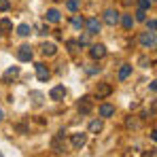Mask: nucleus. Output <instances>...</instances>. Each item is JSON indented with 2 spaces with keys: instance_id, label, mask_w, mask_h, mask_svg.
I'll use <instances>...</instances> for the list:
<instances>
[{
  "instance_id": "nucleus-1",
  "label": "nucleus",
  "mask_w": 157,
  "mask_h": 157,
  "mask_svg": "<svg viewBox=\"0 0 157 157\" xmlns=\"http://www.w3.org/2000/svg\"><path fill=\"white\" fill-rule=\"evenodd\" d=\"M138 43L144 47V49H155V45H157V38H155V32H142L140 36H138Z\"/></svg>"
},
{
  "instance_id": "nucleus-2",
  "label": "nucleus",
  "mask_w": 157,
  "mask_h": 157,
  "mask_svg": "<svg viewBox=\"0 0 157 157\" xmlns=\"http://www.w3.org/2000/svg\"><path fill=\"white\" fill-rule=\"evenodd\" d=\"M51 151L53 153H64L66 151V138H64V130L57 132L51 140Z\"/></svg>"
},
{
  "instance_id": "nucleus-3",
  "label": "nucleus",
  "mask_w": 157,
  "mask_h": 157,
  "mask_svg": "<svg viewBox=\"0 0 157 157\" xmlns=\"http://www.w3.org/2000/svg\"><path fill=\"white\" fill-rule=\"evenodd\" d=\"M85 30H87L89 36H96V34H100V30H102V21H100L98 17H89V19L85 21Z\"/></svg>"
},
{
  "instance_id": "nucleus-4",
  "label": "nucleus",
  "mask_w": 157,
  "mask_h": 157,
  "mask_svg": "<svg viewBox=\"0 0 157 157\" xmlns=\"http://www.w3.org/2000/svg\"><path fill=\"white\" fill-rule=\"evenodd\" d=\"M94 110V100L89 98V96H83L81 100H78V113L85 117V115H89Z\"/></svg>"
},
{
  "instance_id": "nucleus-5",
  "label": "nucleus",
  "mask_w": 157,
  "mask_h": 157,
  "mask_svg": "<svg viewBox=\"0 0 157 157\" xmlns=\"http://www.w3.org/2000/svg\"><path fill=\"white\" fill-rule=\"evenodd\" d=\"M119 17H121V15H119L115 9H106V11H104V24H106V26L115 28L117 24H119Z\"/></svg>"
},
{
  "instance_id": "nucleus-6",
  "label": "nucleus",
  "mask_w": 157,
  "mask_h": 157,
  "mask_svg": "<svg viewBox=\"0 0 157 157\" xmlns=\"http://www.w3.org/2000/svg\"><path fill=\"white\" fill-rule=\"evenodd\" d=\"M110 94H113V85H110V83H98V87H96V98H98V100L108 98Z\"/></svg>"
},
{
  "instance_id": "nucleus-7",
  "label": "nucleus",
  "mask_w": 157,
  "mask_h": 157,
  "mask_svg": "<svg viewBox=\"0 0 157 157\" xmlns=\"http://www.w3.org/2000/svg\"><path fill=\"white\" fill-rule=\"evenodd\" d=\"M32 57H34V51H32L30 45H21V47L17 49V59H19V62H30Z\"/></svg>"
},
{
  "instance_id": "nucleus-8",
  "label": "nucleus",
  "mask_w": 157,
  "mask_h": 157,
  "mask_svg": "<svg viewBox=\"0 0 157 157\" xmlns=\"http://www.w3.org/2000/svg\"><path fill=\"white\" fill-rule=\"evenodd\" d=\"M49 98L55 100V102H62V100L66 98V87H64V85H55L51 91H49Z\"/></svg>"
},
{
  "instance_id": "nucleus-9",
  "label": "nucleus",
  "mask_w": 157,
  "mask_h": 157,
  "mask_svg": "<svg viewBox=\"0 0 157 157\" xmlns=\"http://www.w3.org/2000/svg\"><path fill=\"white\" fill-rule=\"evenodd\" d=\"M70 144H72L75 149H83V147L87 144V134H81V132H78V134H72V136H70Z\"/></svg>"
},
{
  "instance_id": "nucleus-10",
  "label": "nucleus",
  "mask_w": 157,
  "mask_h": 157,
  "mask_svg": "<svg viewBox=\"0 0 157 157\" xmlns=\"http://www.w3.org/2000/svg\"><path fill=\"white\" fill-rule=\"evenodd\" d=\"M104 55H106L104 45H91V47H89V57H91V59H102Z\"/></svg>"
},
{
  "instance_id": "nucleus-11",
  "label": "nucleus",
  "mask_w": 157,
  "mask_h": 157,
  "mask_svg": "<svg viewBox=\"0 0 157 157\" xmlns=\"http://www.w3.org/2000/svg\"><path fill=\"white\" fill-rule=\"evenodd\" d=\"M36 77H38V81H49V77H51V70L45 66V64H36Z\"/></svg>"
},
{
  "instance_id": "nucleus-12",
  "label": "nucleus",
  "mask_w": 157,
  "mask_h": 157,
  "mask_svg": "<svg viewBox=\"0 0 157 157\" xmlns=\"http://www.w3.org/2000/svg\"><path fill=\"white\" fill-rule=\"evenodd\" d=\"M59 19H62V13H59L57 9H49V11L45 13V21H47V24H59Z\"/></svg>"
},
{
  "instance_id": "nucleus-13",
  "label": "nucleus",
  "mask_w": 157,
  "mask_h": 157,
  "mask_svg": "<svg viewBox=\"0 0 157 157\" xmlns=\"http://www.w3.org/2000/svg\"><path fill=\"white\" fill-rule=\"evenodd\" d=\"M40 53L45 55V57H51L57 53V47H55V43H43L40 45Z\"/></svg>"
},
{
  "instance_id": "nucleus-14",
  "label": "nucleus",
  "mask_w": 157,
  "mask_h": 157,
  "mask_svg": "<svg viewBox=\"0 0 157 157\" xmlns=\"http://www.w3.org/2000/svg\"><path fill=\"white\" fill-rule=\"evenodd\" d=\"M98 110H100V117H106V119L115 115V106H113V104H106V102H104V104H100Z\"/></svg>"
},
{
  "instance_id": "nucleus-15",
  "label": "nucleus",
  "mask_w": 157,
  "mask_h": 157,
  "mask_svg": "<svg viewBox=\"0 0 157 157\" xmlns=\"http://www.w3.org/2000/svg\"><path fill=\"white\" fill-rule=\"evenodd\" d=\"M17 75H19V68H17V66H11V68H9V70L4 72V77H2V81H4V83H11L13 78L17 77Z\"/></svg>"
},
{
  "instance_id": "nucleus-16",
  "label": "nucleus",
  "mask_w": 157,
  "mask_h": 157,
  "mask_svg": "<svg viewBox=\"0 0 157 157\" xmlns=\"http://www.w3.org/2000/svg\"><path fill=\"white\" fill-rule=\"evenodd\" d=\"M119 21H121V26L125 28V30H132V28H134V24H136L132 15H121V17H119Z\"/></svg>"
},
{
  "instance_id": "nucleus-17",
  "label": "nucleus",
  "mask_w": 157,
  "mask_h": 157,
  "mask_svg": "<svg viewBox=\"0 0 157 157\" xmlns=\"http://www.w3.org/2000/svg\"><path fill=\"white\" fill-rule=\"evenodd\" d=\"M130 75H132V66L130 64H123V66L119 68V81H125Z\"/></svg>"
},
{
  "instance_id": "nucleus-18",
  "label": "nucleus",
  "mask_w": 157,
  "mask_h": 157,
  "mask_svg": "<svg viewBox=\"0 0 157 157\" xmlns=\"http://www.w3.org/2000/svg\"><path fill=\"white\" fill-rule=\"evenodd\" d=\"M17 34H19V36H24V38H26V36H30V34H32L30 24H19V26H17Z\"/></svg>"
},
{
  "instance_id": "nucleus-19",
  "label": "nucleus",
  "mask_w": 157,
  "mask_h": 157,
  "mask_svg": "<svg viewBox=\"0 0 157 157\" xmlns=\"http://www.w3.org/2000/svg\"><path fill=\"white\" fill-rule=\"evenodd\" d=\"M89 132H91V134H98V132H102V121H100V119L91 121V123H89Z\"/></svg>"
},
{
  "instance_id": "nucleus-20",
  "label": "nucleus",
  "mask_w": 157,
  "mask_h": 157,
  "mask_svg": "<svg viewBox=\"0 0 157 157\" xmlns=\"http://www.w3.org/2000/svg\"><path fill=\"white\" fill-rule=\"evenodd\" d=\"M78 4H81L78 0H68V2H66V9H68L70 13H77V11H78Z\"/></svg>"
},
{
  "instance_id": "nucleus-21",
  "label": "nucleus",
  "mask_w": 157,
  "mask_h": 157,
  "mask_svg": "<svg viewBox=\"0 0 157 157\" xmlns=\"http://www.w3.org/2000/svg\"><path fill=\"white\" fill-rule=\"evenodd\" d=\"M13 28V21L11 19H0V32H9Z\"/></svg>"
},
{
  "instance_id": "nucleus-22",
  "label": "nucleus",
  "mask_w": 157,
  "mask_h": 157,
  "mask_svg": "<svg viewBox=\"0 0 157 157\" xmlns=\"http://www.w3.org/2000/svg\"><path fill=\"white\" fill-rule=\"evenodd\" d=\"M134 21H147V11L138 9V11L134 13Z\"/></svg>"
},
{
  "instance_id": "nucleus-23",
  "label": "nucleus",
  "mask_w": 157,
  "mask_h": 157,
  "mask_svg": "<svg viewBox=\"0 0 157 157\" xmlns=\"http://www.w3.org/2000/svg\"><path fill=\"white\" fill-rule=\"evenodd\" d=\"M153 6V0H138V9H142V11H149Z\"/></svg>"
},
{
  "instance_id": "nucleus-24",
  "label": "nucleus",
  "mask_w": 157,
  "mask_h": 157,
  "mask_svg": "<svg viewBox=\"0 0 157 157\" xmlns=\"http://www.w3.org/2000/svg\"><path fill=\"white\" fill-rule=\"evenodd\" d=\"M72 26L77 28V30H81V28L85 26V19H83V17H78V15H75V17H72Z\"/></svg>"
},
{
  "instance_id": "nucleus-25",
  "label": "nucleus",
  "mask_w": 157,
  "mask_h": 157,
  "mask_svg": "<svg viewBox=\"0 0 157 157\" xmlns=\"http://www.w3.org/2000/svg\"><path fill=\"white\" fill-rule=\"evenodd\" d=\"M87 43H89V34H87V32H85L83 36H78V38H77V45H78V47H85Z\"/></svg>"
},
{
  "instance_id": "nucleus-26",
  "label": "nucleus",
  "mask_w": 157,
  "mask_h": 157,
  "mask_svg": "<svg viewBox=\"0 0 157 157\" xmlns=\"http://www.w3.org/2000/svg\"><path fill=\"white\" fill-rule=\"evenodd\" d=\"M147 30H149V32H155L157 30V21L155 19H147Z\"/></svg>"
},
{
  "instance_id": "nucleus-27",
  "label": "nucleus",
  "mask_w": 157,
  "mask_h": 157,
  "mask_svg": "<svg viewBox=\"0 0 157 157\" xmlns=\"http://www.w3.org/2000/svg\"><path fill=\"white\" fill-rule=\"evenodd\" d=\"M9 9H11V2H9V0H0V11L4 13V11H9Z\"/></svg>"
},
{
  "instance_id": "nucleus-28",
  "label": "nucleus",
  "mask_w": 157,
  "mask_h": 157,
  "mask_svg": "<svg viewBox=\"0 0 157 157\" xmlns=\"http://www.w3.org/2000/svg\"><path fill=\"white\" fill-rule=\"evenodd\" d=\"M66 45H68V51H70V53H75V51H77V47H78L77 40H68Z\"/></svg>"
},
{
  "instance_id": "nucleus-29",
  "label": "nucleus",
  "mask_w": 157,
  "mask_h": 157,
  "mask_svg": "<svg viewBox=\"0 0 157 157\" xmlns=\"http://www.w3.org/2000/svg\"><path fill=\"white\" fill-rule=\"evenodd\" d=\"M87 72L89 75H98L100 72V66H87Z\"/></svg>"
},
{
  "instance_id": "nucleus-30",
  "label": "nucleus",
  "mask_w": 157,
  "mask_h": 157,
  "mask_svg": "<svg viewBox=\"0 0 157 157\" xmlns=\"http://www.w3.org/2000/svg\"><path fill=\"white\" fill-rule=\"evenodd\" d=\"M38 34H43V36H45V34H49V28H47V26H40V28H38Z\"/></svg>"
},
{
  "instance_id": "nucleus-31",
  "label": "nucleus",
  "mask_w": 157,
  "mask_h": 157,
  "mask_svg": "<svg viewBox=\"0 0 157 157\" xmlns=\"http://www.w3.org/2000/svg\"><path fill=\"white\" fill-rule=\"evenodd\" d=\"M149 87H151V91L155 94V91H157V81H151V85H149Z\"/></svg>"
},
{
  "instance_id": "nucleus-32",
  "label": "nucleus",
  "mask_w": 157,
  "mask_h": 157,
  "mask_svg": "<svg viewBox=\"0 0 157 157\" xmlns=\"http://www.w3.org/2000/svg\"><path fill=\"white\" fill-rule=\"evenodd\" d=\"M17 130L21 132V134H26V132H28V128H26V125H24V123H19V125H17Z\"/></svg>"
},
{
  "instance_id": "nucleus-33",
  "label": "nucleus",
  "mask_w": 157,
  "mask_h": 157,
  "mask_svg": "<svg viewBox=\"0 0 157 157\" xmlns=\"http://www.w3.org/2000/svg\"><path fill=\"white\" fill-rule=\"evenodd\" d=\"M4 121V113H2V108H0V123Z\"/></svg>"
},
{
  "instance_id": "nucleus-34",
  "label": "nucleus",
  "mask_w": 157,
  "mask_h": 157,
  "mask_svg": "<svg viewBox=\"0 0 157 157\" xmlns=\"http://www.w3.org/2000/svg\"><path fill=\"white\" fill-rule=\"evenodd\" d=\"M0 157H2V153H0Z\"/></svg>"
}]
</instances>
